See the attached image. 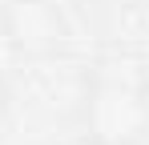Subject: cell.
I'll return each mask as SVG.
<instances>
[{
	"label": "cell",
	"mask_w": 149,
	"mask_h": 145,
	"mask_svg": "<svg viewBox=\"0 0 149 145\" xmlns=\"http://www.w3.org/2000/svg\"><path fill=\"white\" fill-rule=\"evenodd\" d=\"M85 125L97 145H141L149 133V101L129 81L105 77L89 93Z\"/></svg>",
	"instance_id": "1"
},
{
	"label": "cell",
	"mask_w": 149,
	"mask_h": 145,
	"mask_svg": "<svg viewBox=\"0 0 149 145\" xmlns=\"http://www.w3.org/2000/svg\"><path fill=\"white\" fill-rule=\"evenodd\" d=\"M0 36L20 56H49L65 40V16L52 0H4Z\"/></svg>",
	"instance_id": "2"
},
{
	"label": "cell",
	"mask_w": 149,
	"mask_h": 145,
	"mask_svg": "<svg viewBox=\"0 0 149 145\" xmlns=\"http://www.w3.org/2000/svg\"><path fill=\"white\" fill-rule=\"evenodd\" d=\"M8 85H4V77H0V129H4V121H8Z\"/></svg>",
	"instance_id": "3"
}]
</instances>
